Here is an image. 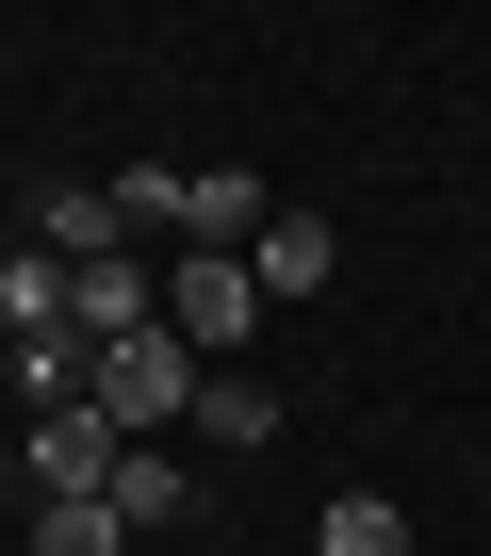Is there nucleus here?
I'll list each match as a JSON object with an SVG mask.
<instances>
[{
    "label": "nucleus",
    "instance_id": "1",
    "mask_svg": "<svg viewBox=\"0 0 491 556\" xmlns=\"http://www.w3.org/2000/svg\"><path fill=\"white\" fill-rule=\"evenodd\" d=\"M83 409H99L115 442H164V426L197 409V361H180V328H131V344H99V377H83Z\"/></svg>",
    "mask_w": 491,
    "mask_h": 556
},
{
    "label": "nucleus",
    "instance_id": "2",
    "mask_svg": "<svg viewBox=\"0 0 491 556\" xmlns=\"http://www.w3.org/2000/svg\"><path fill=\"white\" fill-rule=\"evenodd\" d=\"M164 328H180V361L213 377V361H246V328H263V278H246L229 245H180L164 262Z\"/></svg>",
    "mask_w": 491,
    "mask_h": 556
},
{
    "label": "nucleus",
    "instance_id": "3",
    "mask_svg": "<svg viewBox=\"0 0 491 556\" xmlns=\"http://www.w3.org/2000/svg\"><path fill=\"white\" fill-rule=\"evenodd\" d=\"M115 458H131V442H115V426H99L83 393L17 426V475H34V507H99V491H115Z\"/></svg>",
    "mask_w": 491,
    "mask_h": 556
},
{
    "label": "nucleus",
    "instance_id": "4",
    "mask_svg": "<svg viewBox=\"0 0 491 556\" xmlns=\"http://www.w3.org/2000/svg\"><path fill=\"white\" fill-rule=\"evenodd\" d=\"M66 328H83V344H131V328H164V278H148L131 245H115V262H83V278H66Z\"/></svg>",
    "mask_w": 491,
    "mask_h": 556
},
{
    "label": "nucleus",
    "instance_id": "5",
    "mask_svg": "<svg viewBox=\"0 0 491 556\" xmlns=\"http://www.w3.org/2000/svg\"><path fill=\"white\" fill-rule=\"evenodd\" d=\"M115 245H131V229H115V180H50V197H34V262L83 278V262H115Z\"/></svg>",
    "mask_w": 491,
    "mask_h": 556
},
{
    "label": "nucleus",
    "instance_id": "6",
    "mask_svg": "<svg viewBox=\"0 0 491 556\" xmlns=\"http://www.w3.org/2000/svg\"><path fill=\"white\" fill-rule=\"evenodd\" d=\"M99 507H115V540H164V523H197V458H164V442H131Z\"/></svg>",
    "mask_w": 491,
    "mask_h": 556
},
{
    "label": "nucleus",
    "instance_id": "7",
    "mask_svg": "<svg viewBox=\"0 0 491 556\" xmlns=\"http://www.w3.org/2000/svg\"><path fill=\"white\" fill-rule=\"evenodd\" d=\"M328 262H344V229H328V213H295V197L263 213V245H246V278H263V295H328Z\"/></svg>",
    "mask_w": 491,
    "mask_h": 556
},
{
    "label": "nucleus",
    "instance_id": "8",
    "mask_svg": "<svg viewBox=\"0 0 491 556\" xmlns=\"http://www.w3.org/2000/svg\"><path fill=\"white\" fill-rule=\"evenodd\" d=\"M180 442H229V458H263V442H279V393L246 377V361H213V377H197V409H180Z\"/></svg>",
    "mask_w": 491,
    "mask_h": 556
},
{
    "label": "nucleus",
    "instance_id": "9",
    "mask_svg": "<svg viewBox=\"0 0 491 556\" xmlns=\"http://www.w3.org/2000/svg\"><path fill=\"white\" fill-rule=\"evenodd\" d=\"M263 213H279V197L246 180V164H197V180H180V245H229V262H246V245H263Z\"/></svg>",
    "mask_w": 491,
    "mask_h": 556
},
{
    "label": "nucleus",
    "instance_id": "10",
    "mask_svg": "<svg viewBox=\"0 0 491 556\" xmlns=\"http://www.w3.org/2000/svg\"><path fill=\"white\" fill-rule=\"evenodd\" d=\"M312 556H410V523H393V491H328V523H312Z\"/></svg>",
    "mask_w": 491,
    "mask_h": 556
},
{
    "label": "nucleus",
    "instance_id": "11",
    "mask_svg": "<svg viewBox=\"0 0 491 556\" xmlns=\"http://www.w3.org/2000/svg\"><path fill=\"white\" fill-rule=\"evenodd\" d=\"M0 328H17V344H34V328H66V262H34V245L0 262Z\"/></svg>",
    "mask_w": 491,
    "mask_h": 556
},
{
    "label": "nucleus",
    "instance_id": "12",
    "mask_svg": "<svg viewBox=\"0 0 491 556\" xmlns=\"http://www.w3.org/2000/svg\"><path fill=\"white\" fill-rule=\"evenodd\" d=\"M34 556H131L115 507H34Z\"/></svg>",
    "mask_w": 491,
    "mask_h": 556
}]
</instances>
